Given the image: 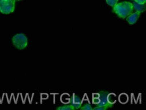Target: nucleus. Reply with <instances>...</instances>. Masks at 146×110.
<instances>
[{
    "label": "nucleus",
    "mask_w": 146,
    "mask_h": 110,
    "mask_svg": "<svg viewBox=\"0 0 146 110\" xmlns=\"http://www.w3.org/2000/svg\"><path fill=\"white\" fill-rule=\"evenodd\" d=\"M133 11V4L128 1L117 3L113 7V12L121 18H127L129 15L131 14Z\"/></svg>",
    "instance_id": "f257e3e1"
},
{
    "label": "nucleus",
    "mask_w": 146,
    "mask_h": 110,
    "mask_svg": "<svg viewBox=\"0 0 146 110\" xmlns=\"http://www.w3.org/2000/svg\"><path fill=\"white\" fill-rule=\"evenodd\" d=\"M16 0H0V12L2 14H9L15 10Z\"/></svg>",
    "instance_id": "f03ea898"
},
{
    "label": "nucleus",
    "mask_w": 146,
    "mask_h": 110,
    "mask_svg": "<svg viewBox=\"0 0 146 110\" xmlns=\"http://www.w3.org/2000/svg\"><path fill=\"white\" fill-rule=\"evenodd\" d=\"M14 45L18 49H24L28 45V39L24 34H17L12 38Z\"/></svg>",
    "instance_id": "7ed1b4c3"
},
{
    "label": "nucleus",
    "mask_w": 146,
    "mask_h": 110,
    "mask_svg": "<svg viewBox=\"0 0 146 110\" xmlns=\"http://www.w3.org/2000/svg\"><path fill=\"white\" fill-rule=\"evenodd\" d=\"M139 16L140 13L139 12H136L135 13H131V14L129 15L127 17V21L129 24H130V25H134V24H135L137 21Z\"/></svg>",
    "instance_id": "20e7f679"
},
{
    "label": "nucleus",
    "mask_w": 146,
    "mask_h": 110,
    "mask_svg": "<svg viewBox=\"0 0 146 110\" xmlns=\"http://www.w3.org/2000/svg\"><path fill=\"white\" fill-rule=\"evenodd\" d=\"M133 9H135V10L137 12L139 13L143 12L145 10V3H139L135 2L133 4Z\"/></svg>",
    "instance_id": "39448f33"
},
{
    "label": "nucleus",
    "mask_w": 146,
    "mask_h": 110,
    "mask_svg": "<svg viewBox=\"0 0 146 110\" xmlns=\"http://www.w3.org/2000/svg\"><path fill=\"white\" fill-rule=\"evenodd\" d=\"M76 106L75 105H67V106H63V107H60L58 108V110H74L76 109Z\"/></svg>",
    "instance_id": "423d86ee"
},
{
    "label": "nucleus",
    "mask_w": 146,
    "mask_h": 110,
    "mask_svg": "<svg viewBox=\"0 0 146 110\" xmlns=\"http://www.w3.org/2000/svg\"><path fill=\"white\" fill-rule=\"evenodd\" d=\"M118 1H119V0H106L107 4L111 7L115 6V5L117 3Z\"/></svg>",
    "instance_id": "0eeeda50"
},
{
    "label": "nucleus",
    "mask_w": 146,
    "mask_h": 110,
    "mask_svg": "<svg viewBox=\"0 0 146 110\" xmlns=\"http://www.w3.org/2000/svg\"><path fill=\"white\" fill-rule=\"evenodd\" d=\"M81 109H84V110H92V108L91 105H90V104H86V105H84L83 107L81 108Z\"/></svg>",
    "instance_id": "6e6552de"
},
{
    "label": "nucleus",
    "mask_w": 146,
    "mask_h": 110,
    "mask_svg": "<svg viewBox=\"0 0 146 110\" xmlns=\"http://www.w3.org/2000/svg\"><path fill=\"white\" fill-rule=\"evenodd\" d=\"M131 1H133L135 2L139 3H145L146 0H131Z\"/></svg>",
    "instance_id": "1a4fd4ad"
},
{
    "label": "nucleus",
    "mask_w": 146,
    "mask_h": 110,
    "mask_svg": "<svg viewBox=\"0 0 146 110\" xmlns=\"http://www.w3.org/2000/svg\"><path fill=\"white\" fill-rule=\"evenodd\" d=\"M16 1H21V0H16Z\"/></svg>",
    "instance_id": "9d476101"
}]
</instances>
